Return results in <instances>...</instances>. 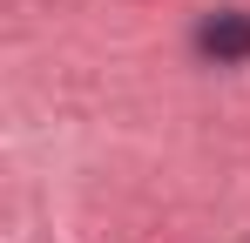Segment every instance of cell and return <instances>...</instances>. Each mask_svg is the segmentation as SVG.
<instances>
[{
  "label": "cell",
  "mask_w": 250,
  "mask_h": 243,
  "mask_svg": "<svg viewBox=\"0 0 250 243\" xmlns=\"http://www.w3.org/2000/svg\"><path fill=\"white\" fill-rule=\"evenodd\" d=\"M196 47H203L209 61H250V14H237V7L209 14L203 27H196Z\"/></svg>",
  "instance_id": "cell-1"
}]
</instances>
